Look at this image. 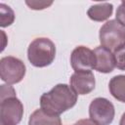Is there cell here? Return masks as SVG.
Returning a JSON list of instances; mask_svg holds the SVG:
<instances>
[{"mask_svg": "<svg viewBox=\"0 0 125 125\" xmlns=\"http://www.w3.org/2000/svg\"><path fill=\"white\" fill-rule=\"evenodd\" d=\"M74 125H98V124L95 123L90 118H84V119H80L77 122H75Z\"/></svg>", "mask_w": 125, "mask_h": 125, "instance_id": "17", "label": "cell"}, {"mask_svg": "<svg viewBox=\"0 0 125 125\" xmlns=\"http://www.w3.org/2000/svg\"><path fill=\"white\" fill-rule=\"evenodd\" d=\"M70 64L75 72L92 71L96 64L94 51L86 46H77L70 55Z\"/></svg>", "mask_w": 125, "mask_h": 125, "instance_id": "7", "label": "cell"}, {"mask_svg": "<svg viewBox=\"0 0 125 125\" xmlns=\"http://www.w3.org/2000/svg\"><path fill=\"white\" fill-rule=\"evenodd\" d=\"M119 125H125V112L122 114V116H121V118H120Z\"/></svg>", "mask_w": 125, "mask_h": 125, "instance_id": "18", "label": "cell"}, {"mask_svg": "<svg viewBox=\"0 0 125 125\" xmlns=\"http://www.w3.org/2000/svg\"><path fill=\"white\" fill-rule=\"evenodd\" d=\"M77 103V95L66 84H57L49 92L40 97V108L51 115L60 116L73 107Z\"/></svg>", "mask_w": 125, "mask_h": 125, "instance_id": "1", "label": "cell"}, {"mask_svg": "<svg viewBox=\"0 0 125 125\" xmlns=\"http://www.w3.org/2000/svg\"><path fill=\"white\" fill-rule=\"evenodd\" d=\"M93 51L96 57L95 69L102 73H110L115 67L113 53L103 46H98Z\"/></svg>", "mask_w": 125, "mask_h": 125, "instance_id": "9", "label": "cell"}, {"mask_svg": "<svg viewBox=\"0 0 125 125\" xmlns=\"http://www.w3.org/2000/svg\"><path fill=\"white\" fill-rule=\"evenodd\" d=\"M26 72L23 62L16 57L7 56L0 60V77L1 80L9 85L21 82Z\"/></svg>", "mask_w": 125, "mask_h": 125, "instance_id": "4", "label": "cell"}, {"mask_svg": "<svg viewBox=\"0 0 125 125\" xmlns=\"http://www.w3.org/2000/svg\"><path fill=\"white\" fill-rule=\"evenodd\" d=\"M115 115L113 104L105 98H96L89 105V116L98 125H109Z\"/></svg>", "mask_w": 125, "mask_h": 125, "instance_id": "6", "label": "cell"}, {"mask_svg": "<svg viewBox=\"0 0 125 125\" xmlns=\"http://www.w3.org/2000/svg\"><path fill=\"white\" fill-rule=\"evenodd\" d=\"M56 58L55 43L47 37H38L30 42L27 48V59L35 67L50 65Z\"/></svg>", "mask_w": 125, "mask_h": 125, "instance_id": "2", "label": "cell"}, {"mask_svg": "<svg viewBox=\"0 0 125 125\" xmlns=\"http://www.w3.org/2000/svg\"><path fill=\"white\" fill-rule=\"evenodd\" d=\"M113 12V5L108 2L104 3H98L95 5H92L88 11L87 16L90 20L94 21H106Z\"/></svg>", "mask_w": 125, "mask_h": 125, "instance_id": "10", "label": "cell"}, {"mask_svg": "<svg viewBox=\"0 0 125 125\" xmlns=\"http://www.w3.org/2000/svg\"><path fill=\"white\" fill-rule=\"evenodd\" d=\"M99 39L101 46L114 51L125 43V27L116 20L107 21L100 28Z\"/></svg>", "mask_w": 125, "mask_h": 125, "instance_id": "3", "label": "cell"}, {"mask_svg": "<svg viewBox=\"0 0 125 125\" xmlns=\"http://www.w3.org/2000/svg\"><path fill=\"white\" fill-rule=\"evenodd\" d=\"M108 89L114 99L125 103V75L113 76L109 80Z\"/></svg>", "mask_w": 125, "mask_h": 125, "instance_id": "12", "label": "cell"}, {"mask_svg": "<svg viewBox=\"0 0 125 125\" xmlns=\"http://www.w3.org/2000/svg\"><path fill=\"white\" fill-rule=\"evenodd\" d=\"M0 124L18 125L23 115V105L17 96L0 98Z\"/></svg>", "mask_w": 125, "mask_h": 125, "instance_id": "5", "label": "cell"}, {"mask_svg": "<svg viewBox=\"0 0 125 125\" xmlns=\"http://www.w3.org/2000/svg\"><path fill=\"white\" fill-rule=\"evenodd\" d=\"M15 21V13L12 8L4 3L0 4V25L1 27L10 26Z\"/></svg>", "mask_w": 125, "mask_h": 125, "instance_id": "13", "label": "cell"}, {"mask_svg": "<svg viewBox=\"0 0 125 125\" xmlns=\"http://www.w3.org/2000/svg\"><path fill=\"white\" fill-rule=\"evenodd\" d=\"M69 84L77 96L87 95L95 89V75L92 71H76L70 76Z\"/></svg>", "mask_w": 125, "mask_h": 125, "instance_id": "8", "label": "cell"}, {"mask_svg": "<svg viewBox=\"0 0 125 125\" xmlns=\"http://www.w3.org/2000/svg\"><path fill=\"white\" fill-rule=\"evenodd\" d=\"M28 125H62V120L60 116L48 114L41 108H38L30 114Z\"/></svg>", "mask_w": 125, "mask_h": 125, "instance_id": "11", "label": "cell"}, {"mask_svg": "<svg viewBox=\"0 0 125 125\" xmlns=\"http://www.w3.org/2000/svg\"><path fill=\"white\" fill-rule=\"evenodd\" d=\"M116 21L125 27V1H122L116 10Z\"/></svg>", "mask_w": 125, "mask_h": 125, "instance_id": "16", "label": "cell"}, {"mask_svg": "<svg viewBox=\"0 0 125 125\" xmlns=\"http://www.w3.org/2000/svg\"><path fill=\"white\" fill-rule=\"evenodd\" d=\"M25 4L32 10H43L53 4L52 1H25Z\"/></svg>", "mask_w": 125, "mask_h": 125, "instance_id": "15", "label": "cell"}, {"mask_svg": "<svg viewBox=\"0 0 125 125\" xmlns=\"http://www.w3.org/2000/svg\"><path fill=\"white\" fill-rule=\"evenodd\" d=\"M0 125H3V124H0Z\"/></svg>", "mask_w": 125, "mask_h": 125, "instance_id": "19", "label": "cell"}, {"mask_svg": "<svg viewBox=\"0 0 125 125\" xmlns=\"http://www.w3.org/2000/svg\"><path fill=\"white\" fill-rule=\"evenodd\" d=\"M115 67L120 70H125V43L113 51Z\"/></svg>", "mask_w": 125, "mask_h": 125, "instance_id": "14", "label": "cell"}]
</instances>
